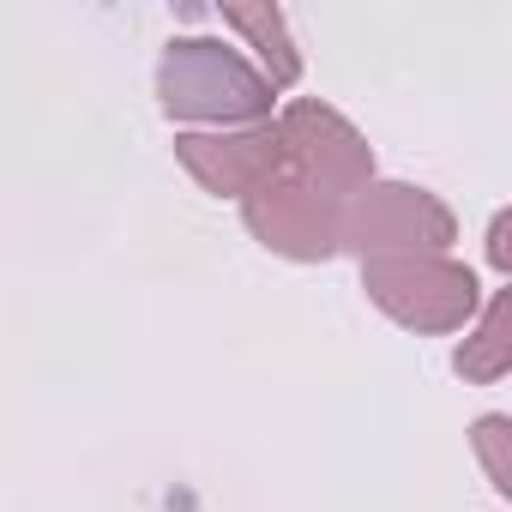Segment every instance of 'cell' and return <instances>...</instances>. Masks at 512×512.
<instances>
[{
    "label": "cell",
    "instance_id": "obj_1",
    "mask_svg": "<svg viewBox=\"0 0 512 512\" xmlns=\"http://www.w3.org/2000/svg\"><path fill=\"white\" fill-rule=\"evenodd\" d=\"M272 97L260 67L217 37H175L157 61V103L169 121H211L217 133L260 127L272 121Z\"/></svg>",
    "mask_w": 512,
    "mask_h": 512
},
{
    "label": "cell",
    "instance_id": "obj_2",
    "mask_svg": "<svg viewBox=\"0 0 512 512\" xmlns=\"http://www.w3.org/2000/svg\"><path fill=\"white\" fill-rule=\"evenodd\" d=\"M368 302L398 320L404 332H464L482 314V284L452 253H392V260H362Z\"/></svg>",
    "mask_w": 512,
    "mask_h": 512
},
{
    "label": "cell",
    "instance_id": "obj_3",
    "mask_svg": "<svg viewBox=\"0 0 512 512\" xmlns=\"http://www.w3.org/2000/svg\"><path fill=\"white\" fill-rule=\"evenodd\" d=\"M458 241V217L440 193L410 187V181H368L344 205V235L338 247L362 260H392V253H446Z\"/></svg>",
    "mask_w": 512,
    "mask_h": 512
},
{
    "label": "cell",
    "instance_id": "obj_4",
    "mask_svg": "<svg viewBox=\"0 0 512 512\" xmlns=\"http://www.w3.org/2000/svg\"><path fill=\"white\" fill-rule=\"evenodd\" d=\"M278 145H284V175L326 193V199H356L368 181H374V145L332 109V103H290L278 121Z\"/></svg>",
    "mask_w": 512,
    "mask_h": 512
},
{
    "label": "cell",
    "instance_id": "obj_5",
    "mask_svg": "<svg viewBox=\"0 0 512 512\" xmlns=\"http://www.w3.org/2000/svg\"><path fill=\"white\" fill-rule=\"evenodd\" d=\"M241 223L247 235L284 253V260H302V266H320L338 253V235H344V199H326L290 175L266 181L260 193H247L241 199Z\"/></svg>",
    "mask_w": 512,
    "mask_h": 512
},
{
    "label": "cell",
    "instance_id": "obj_6",
    "mask_svg": "<svg viewBox=\"0 0 512 512\" xmlns=\"http://www.w3.org/2000/svg\"><path fill=\"white\" fill-rule=\"evenodd\" d=\"M175 163L217 199H247L284 175L278 127H223V133H175Z\"/></svg>",
    "mask_w": 512,
    "mask_h": 512
},
{
    "label": "cell",
    "instance_id": "obj_7",
    "mask_svg": "<svg viewBox=\"0 0 512 512\" xmlns=\"http://www.w3.org/2000/svg\"><path fill=\"white\" fill-rule=\"evenodd\" d=\"M223 25L235 37H247V49L260 55V79L272 91H290L302 79V55H296L290 25H284V13L272 7V0H223Z\"/></svg>",
    "mask_w": 512,
    "mask_h": 512
},
{
    "label": "cell",
    "instance_id": "obj_8",
    "mask_svg": "<svg viewBox=\"0 0 512 512\" xmlns=\"http://www.w3.org/2000/svg\"><path fill=\"white\" fill-rule=\"evenodd\" d=\"M452 368L476 386H494L512 368V290H494L482 302V326L452 350Z\"/></svg>",
    "mask_w": 512,
    "mask_h": 512
},
{
    "label": "cell",
    "instance_id": "obj_9",
    "mask_svg": "<svg viewBox=\"0 0 512 512\" xmlns=\"http://www.w3.org/2000/svg\"><path fill=\"white\" fill-rule=\"evenodd\" d=\"M506 434H512V422H506V416H482V422H476V452H482V464H488V482H494L500 494H512V470H506Z\"/></svg>",
    "mask_w": 512,
    "mask_h": 512
},
{
    "label": "cell",
    "instance_id": "obj_10",
    "mask_svg": "<svg viewBox=\"0 0 512 512\" xmlns=\"http://www.w3.org/2000/svg\"><path fill=\"white\" fill-rule=\"evenodd\" d=\"M506 235H512V217L500 211L494 229H488V260H494V272H512V241H506Z\"/></svg>",
    "mask_w": 512,
    "mask_h": 512
}]
</instances>
